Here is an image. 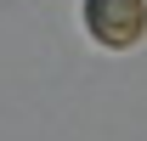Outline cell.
Listing matches in <instances>:
<instances>
[{
    "label": "cell",
    "instance_id": "cell-1",
    "mask_svg": "<svg viewBox=\"0 0 147 141\" xmlns=\"http://www.w3.org/2000/svg\"><path fill=\"white\" fill-rule=\"evenodd\" d=\"M85 28L102 45L125 51L147 34V0H85Z\"/></svg>",
    "mask_w": 147,
    "mask_h": 141
}]
</instances>
